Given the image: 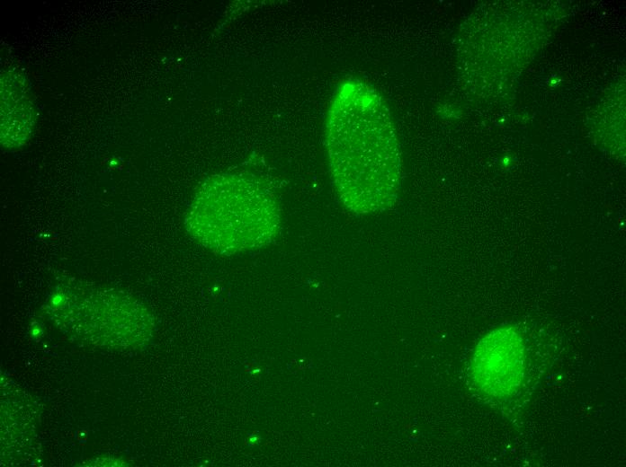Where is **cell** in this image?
<instances>
[{
	"instance_id": "6da1fadb",
	"label": "cell",
	"mask_w": 626,
	"mask_h": 467,
	"mask_svg": "<svg viewBox=\"0 0 626 467\" xmlns=\"http://www.w3.org/2000/svg\"><path fill=\"white\" fill-rule=\"evenodd\" d=\"M328 167L343 205L356 215L391 208L402 182L396 128L377 90L360 79L344 82L325 125Z\"/></svg>"
},
{
	"instance_id": "3957f363",
	"label": "cell",
	"mask_w": 626,
	"mask_h": 467,
	"mask_svg": "<svg viewBox=\"0 0 626 467\" xmlns=\"http://www.w3.org/2000/svg\"><path fill=\"white\" fill-rule=\"evenodd\" d=\"M525 370L524 346L514 328L496 329L478 344L472 361L477 386L492 397L513 394Z\"/></svg>"
},
{
	"instance_id": "277c9868",
	"label": "cell",
	"mask_w": 626,
	"mask_h": 467,
	"mask_svg": "<svg viewBox=\"0 0 626 467\" xmlns=\"http://www.w3.org/2000/svg\"><path fill=\"white\" fill-rule=\"evenodd\" d=\"M1 145L15 150L24 145L35 128L36 106L27 76L16 68L2 72Z\"/></svg>"
},
{
	"instance_id": "7a4b0ae2",
	"label": "cell",
	"mask_w": 626,
	"mask_h": 467,
	"mask_svg": "<svg viewBox=\"0 0 626 467\" xmlns=\"http://www.w3.org/2000/svg\"><path fill=\"white\" fill-rule=\"evenodd\" d=\"M183 224L200 245L233 255L270 244L280 233L282 216L275 196L260 180L220 172L198 187Z\"/></svg>"
}]
</instances>
